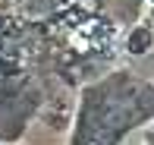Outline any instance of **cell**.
<instances>
[{
  "label": "cell",
  "instance_id": "cell-1",
  "mask_svg": "<svg viewBox=\"0 0 154 145\" xmlns=\"http://www.w3.org/2000/svg\"><path fill=\"white\" fill-rule=\"evenodd\" d=\"M126 47H129V54H145L151 47V32L148 29H135L126 41Z\"/></svg>",
  "mask_w": 154,
  "mask_h": 145
},
{
  "label": "cell",
  "instance_id": "cell-2",
  "mask_svg": "<svg viewBox=\"0 0 154 145\" xmlns=\"http://www.w3.org/2000/svg\"><path fill=\"white\" fill-rule=\"evenodd\" d=\"M151 3H154V0H151Z\"/></svg>",
  "mask_w": 154,
  "mask_h": 145
}]
</instances>
